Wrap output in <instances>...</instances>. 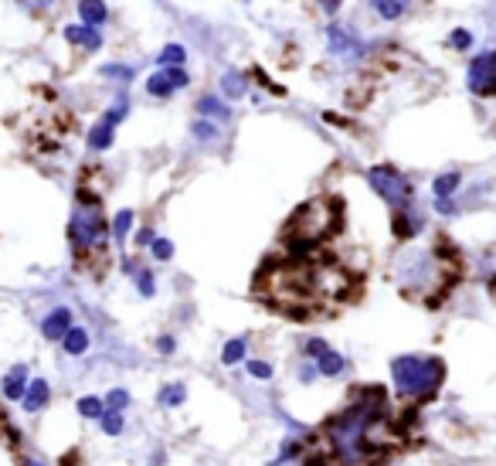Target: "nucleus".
I'll return each mask as SVG.
<instances>
[{"label":"nucleus","instance_id":"f257e3e1","mask_svg":"<svg viewBox=\"0 0 496 466\" xmlns=\"http://www.w3.org/2000/svg\"><path fill=\"white\" fill-rule=\"evenodd\" d=\"M367 293V269L347 262L330 245L283 249L265 256L252 276V300L292 323L333 320Z\"/></svg>","mask_w":496,"mask_h":466},{"label":"nucleus","instance_id":"f03ea898","mask_svg":"<svg viewBox=\"0 0 496 466\" xmlns=\"http://www.w3.org/2000/svg\"><path fill=\"white\" fill-rule=\"evenodd\" d=\"M418 409H391L384 385H357L333 415H326L303 442V466H361L408 453L418 436Z\"/></svg>","mask_w":496,"mask_h":466},{"label":"nucleus","instance_id":"7ed1b4c3","mask_svg":"<svg viewBox=\"0 0 496 466\" xmlns=\"http://www.w3.org/2000/svg\"><path fill=\"white\" fill-rule=\"evenodd\" d=\"M391 276L408 303L439 310L466 279V256L452 242V235L435 232L421 245L401 242V249L391 259Z\"/></svg>","mask_w":496,"mask_h":466},{"label":"nucleus","instance_id":"20e7f679","mask_svg":"<svg viewBox=\"0 0 496 466\" xmlns=\"http://www.w3.org/2000/svg\"><path fill=\"white\" fill-rule=\"evenodd\" d=\"M68 242H72V256L75 269L103 279L109 269V221L103 211V198L82 181L75 191V211L68 221Z\"/></svg>","mask_w":496,"mask_h":466},{"label":"nucleus","instance_id":"39448f33","mask_svg":"<svg viewBox=\"0 0 496 466\" xmlns=\"http://www.w3.org/2000/svg\"><path fill=\"white\" fill-rule=\"evenodd\" d=\"M347 225V205L333 191H323L296 207L279 228L283 249H320L330 245Z\"/></svg>","mask_w":496,"mask_h":466},{"label":"nucleus","instance_id":"423d86ee","mask_svg":"<svg viewBox=\"0 0 496 466\" xmlns=\"http://www.w3.org/2000/svg\"><path fill=\"white\" fill-rule=\"evenodd\" d=\"M394 391L405 405H428L435 402L439 388L445 385V361L435 354H401L391 361Z\"/></svg>","mask_w":496,"mask_h":466},{"label":"nucleus","instance_id":"0eeeda50","mask_svg":"<svg viewBox=\"0 0 496 466\" xmlns=\"http://www.w3.org/2000/svg\"><path fill=\"white\" fill-rule=\"evenodd\" d=\"M367 184L388 201L391 211H398V207H415V187H412V181H408L398 167H391V163H374V167L367 170Z\"/></svg>","mask_w":496,"mask_h":466},{"label":"nucleus","instance_id":"6e6552de","mask_svg":"<svg viewBox=\"0 0 496 466\" xmlns=\"http://www.w3.org/2000/svg\"><path fill=\"white\" fill-rule=\"evenodd\" d=\"M466 85L479 99H496V52H479L472 58Z\"/></svg>","mask_w":496,"mask_h":466},{"label":"nucleus","instance_id":"1a4fd4ad","mask_svg":"<svg viewBox=\"0 0 496 466\" xmlns=\"http://www.w3.org/2000/svg\"><path fill=\"white\" fill-rule=\"evenodd\" d=\"M418 228H421V221H418L415 207H398V211H391V232L398 242H412L418 235Z\"/></svg>","mask_w":496,"mask_h":466},{"label":"nucleus","instance_id":"9d476101","mask_svg":"<svg viewBox=\"0 0 496 466\" xmlns=\"http://www.w3.org/2000/svg\"><path fill=\"white\" fill-rule=\"evenodd\" d=\"M68 327H72V310L58 307L54 313H48V316H45V323H41V334L48 337V340H61Z\"/></svg>","mask_w":496,"mask_h":466},{"label":"nucleus","instance_id":"9b49d317","mask_svg":"<svg viewBox=\"0 0 496 466\" xmlns=\"http://www.w3.org/2000/svg\"><path fill=\"white\" fill-rule=\"evenodd\" d=\"M79 17H82V24L103 27L109 21V7H105L103 0H79Z\"/></svg>","mask_w":496,"mask_h":466},{"label":"nucleus","instance_id":"f8f14e48","mask_svg":"<svg viewBox=\"0 0 496 466\" xmlns=\"http://www.w3.org/2000/svg\"><path fill=\"white\" fill-rule=\"evenodd\" d=\"M112 136H116V123H109V119H99L92 133H89V150H109L112 147Z\"/></svg>","mask_w":496,"mask_h":466},{"label":"nucleus","instance_id":"ddd939ff","mask_svg":"<svg viewBox=\"0 0 496 466\" xmlns=\"http://www.w3.org/2000/svg\"><path fill=\"white\" fill-rule=\"evenodd\" d=\"M146 92H150L153 99H170V96L177 92L170 75H167V68H160V72H153V75L146 78Z\"/></svg>","mask_w":496,"mask_h":466},{"label":"nucleus","instance_id":"4468645a","mask_svg":"<svg viewBox=\"0 0 496 466\" xmlns=\"http://www.w3.org/2000/svg\"><path fill=\"white\" fill-rule=\"evenodd\" d=\"M45 402H48V381L38 378V381H31V385L24 388V409L27 412H38Z\"/></svg>","mask_w":496,"mask_h":466},{"label":"nucleus","instance_id":"2eb2a0df","mask_svg":"<svg viewBox=\"0 0 496 466\" xmlns=\"http://www.w3.org/2000/svg\"><path fill=\"white\" fill-rule=\"evenodd\" d=\"M24 388H27V367H14L3 378V395L7 398H24Z\"/></svg>","mask_w":496,"mask_h":466},{"label":"nucleus","instance_id":"dca6fc26","mask_svg":"<svg viewBox=\"0 0 496 466\" xmlns=\"http://www.w3.org/2000/svg\"><path fill=\"white\" fill-rule=\"evenodd\" d=\"M316 367H320V374H326V378H337L340 371H343V358H340L337 351H323L320 358H316Z\"/></svg>","mask_w":496,"mask_h":466},{"label":"nucleus","instance_id":"f3484780","mask_svg":"<svg viewBox=\"0 0 496 466\" xmlns=\"http://www.w3.org/2000/svg\"><path fill=\"white\" fill-rule=\"evenodd\" d=\"M61 344H65V351H68V354H85V347H89V334H85L82 327H68L65 337H61Z\"/></svg>","mask_w":496,"mask_h":466},{"label":"nucleus","instance_id":"a211bd4d","mask_svg":"<svg viewBox=\"0 0 496 466\" xmlns=\"http://www.w3.org/2000/svg\"><path fill=\"white\" fill-rule=\"evenodd\" d=\"M197 112H201V116H214V119H221V123H228V119H232V109H228V105H221L214 96H204V99L197 103Z\"/></svg>","mask_w":496,"mask_h":466},{"label":"nucleus","instance_id":"6ab92c4d","mask_svg":"<svg viewBox=\"0 0 496 466\" xmlns=\"http://www.w3.org/2000/svg\"><path fill=\"white\" fill-rule=\"evenodd\" d=\"M374 7H377V14H381L384 21H398V17L405 14V3H401V0H374Z\"/></svg>","mask_w":496,"mask_h":466},{"label":"nucleus","instance_id":"aec40b11","mask_svg":"<svg viewBox=\"0 0 496 466\" xmlns=\"http://www.w3.org/2000/svg\"><path fill=\"white\" fill-rule=\"evenodd\" d=\"M459 181H463L459 174H442V177H435V198H452Z\"/></svg>","mask_w":496,"mask_h":466},{"label":"nucleus","instance_id":"412c9836","mask_svg":"<svg viewBox=\"0 0 496 466\" xmlns=\"http://www.w3.org/2000/svg\"><path fill=\"white\" fill-rule=\"evenodd\" d=\"M221 89H225V96H228V99H238V96L245 92V75H238V72H232V75H225V82H221Z\"/></svg>","mask_w":496,"mask_h":466},{"label":"nucleus","instance_id":"4be33fe9","mask_svg":"<svg viewBox=\"0 0 496 466\" xmlns=\"http://www.w3.org/2000/svg\"><path fill=\"white\" fill-rule=\"evenodd\" d=\"M183 58H187V52H183L181 45H167V48L160 52V68H163V65H183Z\"/></svg>","mask_w":496,"mask_h":466},{"label":"nucleus","instance_id":"5701e85b","mask_svg":"<svg viewBox=\"0 0 496 466\" xmlns=\"http://www.w3.org/2000/svg\"><path fill=\"white\" fill-rule=\"evenodd\" d=\"M449 48H456V52H466V48H472V34L466 31V27H456V31L449 34Z\"/></svg>","mask_w":496,"mask_h":466},{"label":"nucleus","instance_id":"b1692460","mask_svg":"<svg viewBox=\"0 0 496 466\" xmlns=\"http://www.w3.org/2000/svg\"><path fill=\"white\" fill-rule=\"evenodd\" d=\"M130 225H133V211H119V214H116V221H112V235H116V242H123V238H126Z\"/></svg>","mask_w":496,"mask_h":466},{"label":"nucleus","instance_id":"393cba45","mask_svg":"<svg viewBox=\"0 0 496 466\" xmlns=\"http://www.w3.org/2000/svg\"><path fill=\"white\" fill-rule=\"evenodd\" d=\"M245 358V340H232V344H225V351H221V361L225 364H235Z\"/></svg>","mask_w":496,"mask_h":466},{"label":"nucleus","instance_id":"a878e982","mask_svg":"<svg viewBox=\"0 0 496 466\" xmlns=\"http://www.w3.org/2000/svg\"><path fill=\"white\" fill-rule=\"evenodd\" d=\"M79 412L85 415V418H103L105 405L99 402V398H82V402H79Z\"/></svg>","mask_w":496,"mask_h":466},{"label":"nucleus","instance_id":"bb28decb","mask_svg":"<svg viewBox=\"0 0 496 466\" xmlns=\"http://www.w3.org/2000/svg\"><path fill=\"white\" fill-rule=\"evenodd\" d=\"M126 402H130V395H126L123 388H116V391H109L105 409H109V412H119V409H126Z\"/></svg>","mask_w":496,"mask_h":466},{"label":"nucleus","instance_id":"cd10ccee","mask_svg":"<svg viewBox=\"0 0 496 466\" xmlns=\"http://www.w3.org/2000/svg\"><path fill=\"white\" fill-rule=\"evenodd\" d=\"M103 429L109 432V436L123 432V415H119V412H103Z\"/></svg>","mask_w":496,"mask_h":466},{"label":"nucleus","instance_id":"c85d7f7f","mask_svg":"<svg viewBox=\"0 0 496 466\" xmlns=\"http://www.w3.org/2000/svg\"><path fill=\"white\" fill-rule=\"evenodd\" d=\"M150 249H153V256H157L160 262H167L170 256H174V245H170L167 238H153V242H150Z\"/></svg>","mask_w":496,"mask_h":466},{"label":"nucleus","instance_id":"c756f323","mask_svg":"<svg viewBox=\"0 0 496 466\" xmlns=\"http://www.w3.org/2000/svg\"><path fill=\"white\" fill-rule=\"evenodd\" d=\"M194 136H201V140H214V136H218V126L208 123V119H197V123H194Z\"/></svg>","mask_w":496,"mask_h":466},{"label":"nucleus","instance_id":"7c9ffc66","mask_svg":"<svg viewBox=\"0 0 496 466\" xmlns=\"http://www.w3.org/2000/svg\"><path fill=\"white\" fill-rule=\"evenodd\" d=\"M160 402H163V405H181V402H183V388H181V385H174V388H163Z\"/></svg>","mask_w":496,"mask_h":466},{"label":"nucleus","instance_id":"2f4dec72","mask_svg":"<svg viewBox=\"0 0 496 466\" xmlns=\"http://www.w3.org/2000/svg\"><path fill=\"white\" fill-rule=\"evenodd\" d=\"M248 371H252L255 378H262V381H265V378H272V367H269L265 361H248Z\"/></svg>","mask_w":496,"mask_h":466},{"label":"nucleus","instance_id":"473e14b6","mask_svg":"<svg viewBox=\"0 0 496 466\" xmlns=\"http://www.w3.org/2000/svg\"><path fill=\"white\" fill-rule=\"evenodd\" d=\"M103 75H109V78H133V72L126 68V65H105Z\"/></svg>","mask_w":496,"mask_h":466},{"label":"nucleus","instance_id":"72a5a7b5","mask_svg":"<svg viewBox=\"0 0 496 466\" xmlns=\"http://www.w3.org/2000/svg\"><path fill=\"white\" fill-rule=\"evenodd\" d=\"M303 351H306L310 358H320V354L326 351V344H323V340H306V344H303Z\"/></svg>","mask_w":496,"mask_h":466},{"label":"nucleus","instance_id":"f704fd0d","mask_svg":"<svg viewBox=\"0 0 496 466\" xmlns=\"http://www.w3.org/2000/svg\"><path fill=\"white\" fill-rule=\"evenodd\" d=\"M140 293H143V296L153 293V276H150V272H140Z\"/></svg>","mask_w":496,"mask_h":466},{"label":"nucleus","instance_id":"c9c22d12","mask_svg":"<svg viewBox=\"0 0 496 466\" xmlns=\"http://www.w3.org/2000/svg\"><path fill=\"white\" fill-rule=\"evenodd\" d=\"M160 354H170V351H174V337H160Z\"/></svg>","mask_w":496,"mask_h":466},{"label":"nucleus","instance_id":"e433bc0d","mask_svg":"<svg viewBox=\"0 0 496 466\" xmlns=\"http://www.w3.org/2000/svg\"><path fill=\"white\" fill-rule=\"evenodd\" d=\"M150 242H153V232H150V228H143V232L136 235V245H150Z\"/></svg>","mask_w":496,"mask_h":466},{"label":"nucleus","instance_id":"4c0bfd02","mask_svg":"<svg viewBox=\"0 0 496 466\" xmlns=\"http://www.w3.org/2000/svg\"><path fill=\"white\" fill-rule=\"evenodd\" d=\"M364 466H384V463H381V460H377V463H364Z\"/></svg>","mask_w":496,"mask_h":466},{"label":"nucleus","instance_id":"58836bf2","mask_svg":"<svg viewBox=\"0 0 496 466\" xmlns=\"http://www.w3.org/2000/svg\"><path fill=\"white\" fill-rule=\"evenodd\" d=\"M401 3H412V0H401Z\"/></svg>","mask_w":496,"mask_h":466},{"label":"nucleus","instance_id":"ea45409f","mask_svg":"<svg viewBox=\"0 0 496 466\" xmlns=\"http://www.w3.org/2000/svg\"><path fill=\"white\" fill-rule=\"evenodd\" d=\"M370 3H374V0H370Z\"/></svg>","mask_w":496,"mask_h":466}]
</instances>
